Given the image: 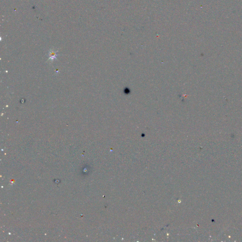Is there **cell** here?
Returning <instances> with one entry per match:
<instances>
[{
    "label": "cell",
    "mask_w": 242,
    "mask_h": 242,
    "mask_svg": "<svg viewBox=\"0 0 242 242\" xmlns=\"http://www.w3.org/2000/svg\"><path fill=\"white\" fill-rule=\"evenodd\" d=\"M49 59H51L53 60L55 59L56 58V57L57 56V51H55L53 50H50L48 53Z\"/></svg>",
    "instance_id": "6da1fadb"
}]
</instances>
